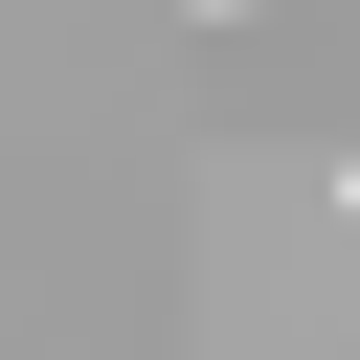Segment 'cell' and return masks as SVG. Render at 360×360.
I'll return each mask as SVG.
<instances>
[{
    "mask_svg": "<svg viewBox=\"0 0 360 360\" xmlns=\"http://www.w3.org/2000/svg\"><path fill=\"white\" fill-rule=\"evenodd\" d=\"M338 225H360V158H338Z\"/></svg>",
    "mask_w": 360,
    "mask_h": 360,
    "instance_id": "cell-1",
    "label": "cell"
}]
</instances>
